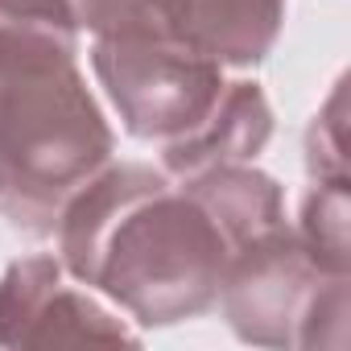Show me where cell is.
Listing matches in <instances>:
<instances>
[{"instance_id": "obj_1", "label": "cell", "mask_w": 351, "mask_h": 351, "mask_svg": "<svg viewBox=\"0 0 351 351\" xmlns=\"http://www.w3.org/2000/svg\"><path fill=\"white\" fill-rule=\"evenodd\" d=\"M58 261L141 326H173L215 306L232 244L215 215L165 169L120 161L87 178L58 215Z\"/></svg>"}, {"instance_id": "obj_2", "label": "cell", "mask_w": 351, "mask_h": 351, "mask_svg": "<svg viewBox=\"0 0 351 351\" xmlns=\"http://www.w3.org/2000/svg\"><path fill=\"white\" fill-rule=\"evenodd\" d=\"M75 54L79 38L0 29V215L29 236H54L116 149Z\"/></svg>"}, {"instance_id": "obj_3", "label": "cell", "mask_w": 351, "mask_h": 351, "mask_svg": "<svg viewBox=\"0 0 351 351\" xmlns=\"http://www.w3.org/2000/svg\"><path fill=\"white\" fill-rule=\"evenodd\" d=\"M215 302L244 343L306 351L347 347L351 277L318 269L289 223H277L232 252Z\"/></svg>"}, {"instance_id": "obj_4", "label": "cell", "mask_w": 351, "mask_h": 351, "mask_svg": "<svg viewBox=\"0 0 351 351\" xmlns=\"http://www.w3.org/2000/svg\"><path fill=\"white\" fill-rule=\"evenodd\" d=\"M91 71L136 141H178L228 87L223 66L186 38H95Z\"/></svg>"}, {"instance_id": "obj_5", "label": "cell", "mask_w": 351, "mask_h": 351, "mask_svg": "<svg viewBox=\"0 0 351 351\" xmlns=\"http://www.w3.org/2000/svg\"><path fill=\"white\" fill-rule=\"evenodd\" d=\"M62 343H128L132 335L95 298L62 285L58 256H21L0 277V347H62Z\"/></svg>"}, {"instance_id": "obj_6", "label": "cell", "mask_w": 351, "mask_h": 351, "mask_svg": "<svg viewBox=\"0 0 351 351\" xmlns=\"http://www.w3.org/2000/svg\"><path fill=\"white\" fill-rule=\"evenodd\" d=\"M269 136H273V108L261 83L236 79L219 91L215 108L191 132L161 145V169L173 182H182L219 165H244V161H256Z\"/></svg>"}, {"instance_id": "obj_7", "label": "cell", "mask_w": 351, "mask_h": 351, "mask_svg": "<svg viewBox=\"0 0 351 351\" xmlns=\"http://www.w3.org/2000/svg\"><path fill=\"white\" fill-rule=\"evenodd\" d=\"M285 0H186V42L219 66H256L277 46Z\"/></svg>"}, {"instance_id": "obj_8", "label": "cell", "mask_w": 351, "mask_h": 351, "mask_svg": "<svg viewBox=\"0 0 351 351\" xmlns=\"http://www.w3.org/2000/svg\"><path fill=\"white\" fill-rule=\"evenodd\" d=\"M182 186L215 215V223L223 228L232 252L240 244L256 240L261 232L285 223V195H281L277 178H269V173L256 169L252 161L195 173V178H182Z\"/></svg>"}, {"instance_id": "obj_9", "label": "cell", "mask_w": 351, "mask_h": 351, "mask_svg": "<svg viewBox=\"0 0 351 351\" xmlns=\"http://www.w3.org/2000/svg\"><path fill=\"white\" fill-rule=\"evenodd\" d=\"M298 240L318 269L351 277V191L347 182H314L302 199Z\"/></svg>"}, {"instance_id": "obj_10", "label": "cell", "mask_w": 351, "mask_h": 351, "mask_svg": "<svg viewBox=\"0 0 351 351\" xmlns=\"http://www.w3.org/2000/svg\"><path fill=\"white\" fill-rule=\"evenodd\" d=\"M95 38H186V0H66Z\"/></svg>"}, {"instance_id": "obj_11", "label": "cell", "mask_w": 351, "mask_h": 351, "mask_svg": "<svg viewBox=\"0 0 351 351\" xmlns=\"http://www.w3.org/2000/svg\"><path fill=\"white\" fill-rule=\"evenodd\" d=\"M347 79H339L310 120L306 132V169L314 182H347Z\"/></svg>"}, {"instance_id": "obj_12", "label": "cell", "mask_w": 351, "mask_h": 351, "mask_svg": "<svg viewBox=\"0 0 351 351\" xmlns=\"http://www.w3.org/2000/svg\"><path fill=\"white\" fill-rule=\"evenodd\" d=\"M0 29L58 34V38H79L83 34L66 0H0Z\"/></svg>"}]
</instances>
